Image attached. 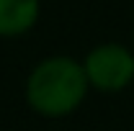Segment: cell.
<instances>
[{
  "mask_svg": "<svg viewBox=\"0 0 134 131\" xmlns=\"http://www.w3.org/2000/svg\"><path fill=\"white\" fill-rule=\"evenodd\" d=\"M39 16V0H0V36L29 31Z\"/></svg>",
  "mask_w": 134,
  "mask_h": 131,
  "instance_id": "3",
  "label": "cell"
},
{
  "mask_svg": "<svg viewBox=\"0 0 134 131\" xmlns=\"http://www.w3.org/2000/svg\"><path fill=\"white\" fill-rule=\"evenodd\" d=\"M85 69L70 57H52L36 67L26 85V98L34 111L44 116H65L85 98Z\"/></svg>",
  "mask_w": 134,
  "mask_h": 131,
  "instance_id": "1",
  "label": "cell"
},
{
  "mask_svg": "<svg viewBox=\"0 0 134 131\" xmlns=\"http://www.w3.org/2000/svg\"><path fill=\"white\" fill-rule=\"evenodd\" d=\"M83 69L98 90H121L134 80V54L121 44H103L88 54Z\"/></svg>",
  "mask_w": 134,
  "mask_h": 131,
  "instance_id": "2",
  "label": "cell"
}]
</instances>
